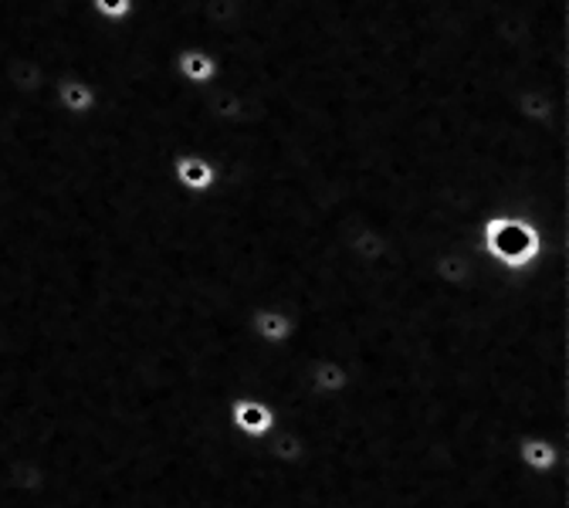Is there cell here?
Instances as JSON below:
<instances>
[{"mask_svg":"<svg viewBox=\"0 0 569 508\" xmlns=\"http://www.w3.org/2000/svg\"><path fill=\"white\" fill-rule=\"evenodd\" d=\"M228 424H231L234 434H241V438L261 441V438H268V434L281 424V417L261 397H234L228 404Z\"/></svg>","mask_w":569,"mask_h":508,"instance_id":"7a4b0ae2","label":"cell"},{"mask_svg":"<svg viewBox=\"0 0 569 508\" xmlns=\"http://www.w3.org/2000/svg\"><path fill=\"white\" fill-rule=\"evenodd\" d=\"M346 248H349V255L360 261V265H380L393 251L390 238L377 225H356L349 231V238H346Z\"/></svg>","mask_w":569,"mask_h":508,"instance_id":"30bf717a","label":"cell"},{"mask_svg":"<svg viewBox=\"0 0 569 508\" xmlns=\"http://www.w3.org/2000/svg\"><path fill=\"white\" fill-rule=\"evenodd\" d=\"M352 387V367L336 356H312L306 367V390L312 397H342Z\"/></svg>","mask_w":569,"mask_h":508,"instance_id":"5b68a950","label":"cell"},{"mask_svg":"<svg viewBox=\"0 0 569 508\" xmlns=\"http://www.w3.org/2000/svg\"><path fill=\"white\" fill-rule=\"evenodd\" d=\"M248 332L261 346H284L299 336V316L281 306H254L248 316Z\"/></svg>","mask_w":569,"mask_h":508,"instance_id":"3957f363","label":"cell"},{"mask_svg":"<svg viewBox=\"0 0 569 508\" xmlns=\"http://www.w3.org/2000/svg\"><path fill=\"white\" fill-rule=\"evenodd\" d=\"M261 445H264L268 458L281 468H299L312 451L306 434H299L296 427H281V424L268 434V438H261Z\"/></svg>","mask_w":569,"mask_h":508,"instance_id":"9c48e42d","label":"cell"},{"mask_svg":"<svg viewBox=\"0 0 569 508\" xmlns=\"http://www.w3.org/2000/svg\"><path fill=\"white\" fill-rule=\"evenodd\" d=\"M51 102L68 119H86L99 109V92L92 89V82L79 76H61L51 86Z\"/></svg>","mask_w":569,"mask_h":508,"instance_id":"8992f818","label":"cell"},{"mask_svg":"<svg viewBox=\"0 0 569 508\" xmlns=\"http://www.w3.org/2000/svg\"><path fill=\"white\" fill-rule=\"evenodd\" d=\"M170 177H173V183L183 193H193V197H203V193H210L213 187H218V167H213V160L203 157V153H180V157H173Z\"/></svg>","mask_w":569,"mask_h":508,"instance_id":"52a82bcc","label":"cell"},{"mask_svg":"<svg viewBox=\"0 0 569 508\" xmlns=\"http://www.w3.org/2000/svg\"><path fill=\"white\" fill-rule=\"evenodd\" d=\"M556 245H569V241L549 238L526 213H491V217H485L481 231H478L481 258L509 275L532 271L546 258V251Z\"/></svg>","mask_w":569,"mask_h":508,"instance_id":"6da1fadb","label":"cell"},{"mask_svg":"<svg viewBox=\"0 0 569 508\" xmlns=\"http://www.w3.org/2000/svg\"><path fill=\"white\" fill-rule=\"evenodd\" d=\"M173 71L180 82H187L193 89H207L221 79V61L207 48H180L173 54Z\"/></svg>","mask_w":569,"mask_h":508,"instance_id":"ba28073f","label":"cell"},{"mask_svg":"<svg viewBox=\"0 0 569 508\" xmlns=\"http://www.w3.org/2000/svg\"><path fill=\"white\" fill-rule=\"evenodd\" d=\"M89 11L102 24H126L136 14V0H89Z\"/></svg>","mask_w":569,"mask_h":508,"instance_id":"8fae6325","label":"cell"},{"mask_svg":"<svg viewBox=\"0 0 569 508\" xmlns=\"http://www.w3.org/2000/svg\"><path fill=\"white\" fill-rule=\"evenodd\" d=\"M516 461L529 475H549L562 465H569V448L556 445L546 434H522L516 441Z\"/></svg>","mask_w":569,"mask_h":508,"instance_id":"277c9868","label":"cell"}]
</instances>
